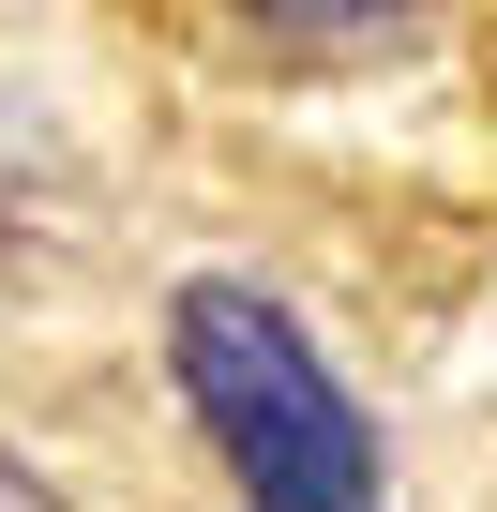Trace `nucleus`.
<instances>
[{
  "mask_svg": "<svg viewBox=\"0 0 497 512\" xmlns=\"http://www.w3.org/2000/svg\"><path fill=\"white\" fill-rule=\"evenodd\" d=\"M166 377L196 407V437L226 452L241 512H392V467H377V422L362 392L332 377V347L241 272H196L166 302Z\"/></svg>",
  "mask_w": 497,
  "mask_h": 512,
  "instance_id": "1",
  "label": "nucleus"
},
{
  "mask_svg": "<svg viewBox=\"0 0 497 512\" xmlns=\"http://www.w3.org/2000/svg\"><path fill=\"white\" fill-rule=\"evenodd\" d=\"M0 512H76V497H61V482H46V467L16 452V437H0Z\"/></svg>",
  "mask_w": 497,
  "mask_h": 512,
  "instance_id": "2",
  "label": "nucleus"
}]
</instances>
